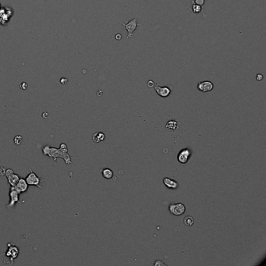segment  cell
<instances>
[{
  "mask_svg": "<svg viewBox=\"0 0 266 266\" xmlns=\"http://www.w3.org/2000/svg\"><path fill=\"white\" fill-rule=\"evenodd\" d=\"M122 25L124 27V28L127 31V38H134V31L137 29V27L138 26V21H137V18H134L130 20L127 23H123Z\"/></svg>",
  "mask_w": 266,
  "mask_h": 266,
  "instance_id": "6da1fadb",
  "label": "cell"
},
{
  "mask_svg": "<svg viewBox=\"0 0 266 266\" xmlns=\"http://www.w3.org/2000/svg\"><path fill=\"white\" fill-rule=\"evenodd\" d=\"M169 210L174 216H181L186 211V207L182 203H172L169 206Z\"/></svg>",
  "mask_w": 266,
  "mask_h": 266,
  "instance_id": "7a4b0ae2",
  "label": "cell"
},
{
  "mask_svg": "<svg viewBox=\"0 0 266 266\" xmlns=\"http://www.w3.org/2000/svg\"><path fill=\"white\" fill-rule=\"evenodd\" d=\"M26 181H27V184L31 185V186H38L39 188H41L40 186V182H41V179L35 174V173L30 169L29 174L27 175L26 178Z\"/></svg>",
  "mask_w": 266,
  "mask_h": 266,
  "instance_id": "3957f363",
  "label": "cell"
},
{
  "mask_svg": "<svg viewBox=\"0 0 266 266\" xmlns=\"http://www.w3.org/2000/svg\"><path fill=\"white\" fill-rule=\"evenodd\" d=\"M154 89H155V91H156V93L161 97V98H166V97H168L169 96V95L171 94L172 91H171V89L169 87H161L159 86L158 84H155V86L153 87Z\"/></svg>",
  "mask_w": 266,
  "mask_h": 266,
  "instance_id": "277c9868",
  "label": "cell"
},
{
  "mask_svg": "<svg viewBox=\"0 0 266 266\" xmlns=\"http://www.w3.org/2000/svg\"><path fill=\"white\" fill-rule=\"evenodd\" d=\"M5 175L6 176L7 179H8V181H9V184L11 185L12 186H16V183H18L19 180H20V177L18 176V175H16L15 173H14V171L9 169H7L6 170V173H5Z\"/></svg>",
  "mask_w": 266,
  "mask_h": 266,
  "instance_id": "5b68a950",
  "label": "cell"
},
{
  "mask_svg": "<svg viewBox=\"0 0 266 266\" xmlns=\"http://www.w3.org/2000/svg\"><path fill=\"white\" fill-rule=\"evenodd\" d=\"M197 87H198V89L200 91L208 92V91H211L212 90H213L214 84L212 82L209 81V80H205V81L199 82L198 84Z\"/></svg>",
  "mask_w": 266,
  "mask_h": 266,
  "instance_id": "8992f818",
  "label": "cell"
},
{
  "mask_svg": "<svg viewBox=\"0 0 266 266\" xmlns=\"http://www.w3.org/2000/svg\"><path fill=\"white\" fill-rule=\"evenodd\" d=\"M9 197H10V201H9V205H7V208L14 207L15 203L20 202L19 201V193L16 191L14 186H11L10 188V192H9Z\"/></svg>",
  "mask_w": 266,
  "mask_h": 266,
  "instance_id": "52a82bcc",
  "label": "cell"
},
{
  "mask_svg": "<svg viewBox=\"0 0 266 266\" xmlns=\"http://www.w3.org/2000/svg\"><path fill=\"white\" fill-rule=\"evenodd\" d=\"M191 150L188 149V148H185V149H183V150H181L180 152H179L177 159L178 161H180V163L185 164L188 161L189 159L191 157Z\"/></svg>",
  "mask_w": 266,
  "mask_h": 266,
  "instance_id": "ba28073f",
  "label": "cell"
},
{
  "mask_svg": "<svg viewBox=\"0 0 266 266\" xmlns=\"http://www.w3.org/2000/svg\"><path fill=\"white\" fill-rule=\"evenodd\" d=\"M28 186H29V185L27 184L26 180H24L23 178H21V179L19 180L18 183H16V186H14V187H15V189H16V191H18L19 193H22L27 191Z\"/></svg>",
  "mask_w": 266,
  "mask_h": 266,
  "instance_id": "9c48e42d",
  "label": "cell"
},
{
  "mask_svg": "<svg viewBox=\"0 0 266 266\" xmlns=\"http://www.w3.org/2000/svg\"><path fill=\"white\" fill-rule=\"evenodd\" d=\"M163 183L165 184V186H167L169 189H177L179 187V183L176 181L172 180L170 178L165 177L163 179Z\"/></svg>",
  "mask_w": 266,
  "mask_h": 266,
  "instance_id": "30bf717a",
  "label": "cell"
},
{
  "mask_svg": "<svg viewBox=\"0 0 266 266\" xmlns=\"http://www.w3.org/2000/svg\"><path fill=\"white\" fill-rule=\"evenodd\" d=\"M18 254H19L18 248H16V247H11V248H9V249L7 250L6 256L7 257H10V259L13 261L14 258H16V257L18 256Z\"/></svg>",
  "mask_w": 266,
  "mask_h": 266,
  "instance_id": "8fae6325",
  "label": "cell"
},
{
  "mask_svg": "<svg viewBox=\"0 0 266 266\" xmlns=\"http://www.w3.org/2000/svg\"><path fill=\"white\" fill-rule=\"evenodd\" d=\"M105 138V134H103L102 132H96L94 134L93 137H92V139H93V141L95 142V143H101V142H102Z\"/></svg>",
  "mask_w": 266,
  "mask_h": 266,
  "instance_id": "7c38bea8",
  "label": "cell"
},
{
  "mask_svg": "<svg viewBox=\"0 0 266 266\" xmlns=\"http://www.w3.org/2000/svg\"><path fill=\"white\" fill-rule=\"evenodd\" d=\"M179 127H180V123H178L177 121H176L175 119H171L166 123V127L169 129V130H176Z\"/></svg>",
  "mask_w": 266,
  "mask_h": 266,
  "instance_id": "4fadbf2b",
  "label": "cell"
},
{
  "mask_svg": "<svg viewBox=\"0 0 266 266\" xmlns=\"http://www.w3.org/2000/svg\"><path fill=\"white\" fill-rule=\"evenodd\" d=\"M102 173L103 177L107 179V180H110L113 177V172L110 169H104L102 172Z\"/></svg>",
  "mask_w": 266,
  "mask_h": 266,
  "instance_id": "5bb4252c",
  "label": "cell"
},
{
  "mask_svg": "<svg viewBox=\"0 0 266 266\" xmlns=\"http://www.w3.org/2000/svg\"><path fill=\"white\" fill-rule=\"evenodd\" d=\"M183 223L187 226H191L194 223V219L192 216H187L183 218Z\"/></svg>",
  "mask_w": 266,
  "mask_h": 266,
  "instance_id": "9a60e30c",
  "label": "cell"
},
{
  "mask_svg": "<svg viewBox=\"0 0 266 266\" xmlns=\"http://www.w3.org/2000/svg\"><path fill=\"white\" fill-rule=\"evenodd\" d=\"M201 10H202L201 6L193 3V5H192V11H193V14H199V13L201 12Z\"/></svg>",
  "mask_w": 266,
  "mask_h": 266,
  "instance_id": "2e32d148",
  "label": "cell"
},
{
  "mask_svg": "<svg viewBox=\"0 0 266 266\" xmlns=\"http://www.w3.org/2000/svg\"><path fill=\"white\" fill-rule=\"evenodd\" d=\"M22 139L23 137L21 136H16L15 137V138H14V143L16 144V145H20L22 142Z\"/></svg>",
  "mask_w": 266,
  "mask_h": 266,
  "instance_id": "e0dca14e",
  "label": "cell"
},
{
  "mask_svg": "<svg viewBox=\"0 0 266 266\" xmlns=\"http://www.w3.org/2000/svg\"><path fill=\"white\" fill-rule=\"evenodd\" d=\"M193 3L202 6L203 5L205 4V0H194V1H193Z\"/></svg>",
  "mask_w": 266,
  "mask_h": 266,
  "instance_id": "ac0fdd59",
  "label": "cell"
},
{
  "mask_svg": "<svg viewBox=\"0 0 266 266\" xmlns=\"http://www.w3.org/2000/svg\"><path fill=\"white\" fill-rule=\"evenodd\" d=\"M154 265H155V266H159V265L165 266V265H166L165 264V263H164L163 262H161V261H160V260H157V261H156V262H155V263H154Z\"/></svg>",
  "mask_w": 266,
  "mask_h": 266,
  "instance_id": "d6986e66",
  "label": "cell"
},
{
  "mask_svg": "<svg viewBox=\"0 0 266 266\" xmlns=\"http://www.w3.org/2000/svg\"><path fill=\"white\" fill-rule=\"evenodd\" d=\"M154 86H155V83H154V81H153V80H148V87H150V88H151V87H153Z\"/></svg>",
  "mask_w": 266,
  "mask_h": 266,
  "instance_id": "ffe728a7",
  "label": "cell"
},
{
  "mask_svg": "<svg viewBox=\"0 0 266 266\" xmlns=\"http://www.w3.org/2000/svg\"><path fill=\"white\" fill-rule=\"evenodd\" d=\"M256 79H257V80H258V81H261V80H263V75L261 74V73H258V74H257V76H256Z\"/></svg>",
  "mask_w": 266,
  "mask_h": 266,
  "instance_id": "44dd1931",
  "label": "cell"
},
{
  "mask_svg": "<svg viewBox=\"0 0 266 266\" xmlns=\"http://www.w3.org/2000/svg\"><path fill=\"white\" fill-rule=\"evenodd\" d=\"M67 82H68V79H67V78H61V80H60V83H61L62 84H67Z\"/></svg>",
  "mask_w": 266,
  "mask_h": 266,
  "instance_id": "7402d4cb",
  "label": "cell"
},
{
  "mask_svg": "<svg viewBox=\"0 0 266 266\" xmlns=\"http://www.w3.org/2000/svg\"><path fill=\"white\" fill-rule=\"evenodd\" d=\"M6 173V169L4 167H0V176H4Z\"/></svg>",
  "mask_w": 266,
  "mask_h": 266,
  "instance_id": "603a6c76",
  "label": "cell"
},
{
  "mask_svg": "<svg viewBox=\"0 0 266 266\" xmlns=\"http://www.w3.org/2000/svg\"><path fill=\"white\" fill-rule=\"evenodd\" d=\"M21 88H22V89H23V90H26V89L27 88V84H26L25 82H23V83H22V84H21Z\"/></svg>",
  "mask_w": 266,
  "mask_h": 266,
  "instance_id": "cb8c5ba5",
  "label": "cell"
},
{
  "mask_svg": "<svg viewBox=\"0 0 266 266\" xmlns=\"http://www.w3.org/2000/svg\"><path fill=\"white\" fill-rule=\"evenodd\" d=\"M115 38H116V40H119H119H121V38H122V35H121L120 34H116Z\"/></svg>",
  "mask_w": 266,
  "mask_h": 266,
  "instance_id": "d4e9b609",
  "label": "cell"
}]
</instances>
